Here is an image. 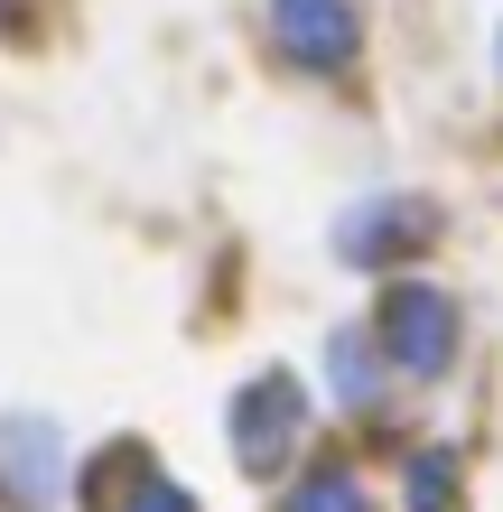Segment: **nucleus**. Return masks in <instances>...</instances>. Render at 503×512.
Here are the masks:
<instances>
[{
  "label": "nucleus",
  "mask_w": 503,
  "mask_h": 512,
  "mask_svg": "<svg viewBox=\"0 0 503 512\" xmlns=\"http://www.w3.org/2000/svg\"><path fill=\"white\" fill-rule=\"evenodd\" d=\"M56 485H66V447H56L47 419H10L0 429V494L10 503H47Z\"/></svg>",
  "instance_id": "obj_5"
},
{
  "label": "nucleus",
  "mask_w": 503,
  "mask_h": 512,
  "mask_svg": "<svg viewBox=\"0 0 503 512\" xmlns=\"http://www.w3.org/2000/svg\"><path fill=\"white\" fill-rule=\"evenodd\" d=\"M429 196H373V205H354V215L336 224V252L345 261H392V252H420L429 243Z\"/></svg>",
  "instance_id": "obj_4"
},
{
  "label": "nucleus",
  "mask_w": 503,
  "mask_h": 512,
  "mask_svg": "<svg viewBox=\"0 0 503 512\" xmlns=\"http://www.w3.org/2000/svg\"><path fill=\"white\" fill-rule=\"evenodd\" d=\"M410 512H457V466L448 457H420V466H410Z\"/></svg>",
  "instance_id": "obj_8"
},
{
  "label": "nucleus",
  "mask_w": 503,
  "mask_h": 512,
  "mask_svg": "<svg viewBox=\"0 0 503 512\" xmlns=\"http://www.w3.org/2000/svg\"><path fill=\"white\" fill-rule=\"evenodd\" d=\"M299 429H308V391H299V373H261V382L233 391V447H243L252 475L280 466L289 447H299Z\"/></svg>",
  "instance_id": "obj_2"
},
{
  "label": "nucleus",
  "mask_w": 503,
  "mask_h": 512,
  "mask_svg": "<svg viewBox=\"0 0 503 512\" xmlns=\"http://www.w3.org/2000/svg\"><path fill=\"white\" fill-rule=\"evenodd\" d=\"M280 512H364V485H354V475H336V466H327V475H308V485L289 494Z\"/></svg>",
  "instance_id": "obj_7"
},
{
  "label": "nucleus",
  "mask_w": 503,
  "mask_h": 512,
  "mask_svg": "<svg viewBox=\"0 0 503 512\" xmlns=\"http://www.w3.org/2000/svg\"><path fill=\"white\" fill-rule=\"evenodd\" d=\"M373 354H364V336H336V391H345V401H373Z\"/></svg>",
  "instance_id": "obj_9"
},
{
  "label": "nucleus",
  "mask_w": 503,
  "mask_h": 512,
  "mask_svg": "<svg viewBox=\"0 0 503 512\" xmlns=\"http://www.w3.org/2000/svg\"><path fill=\"white\" fill-rule=\"evenodd\" d=\"M382 354L410 373V382H438L448 373V354H457V308H448V289H392L382 298Z\"/></svg>",
  "instance_id": "obj_1"
},
{
  "label": "nucleus",
  "mask_w": 503,
  "mask_h": 512,
  "mask_svg": "<svg viewBox=\"0 0 503 512\" xmlns=\"http://www.w3.org/2000/svg\"><path fill=\"white\" fill-rule=\"evenodd\" d=\"M94 512H196V494L168 485V475L140 457V447H122V457L94 466Z\"/></svg>",
  "instance_id": "obj_6"
},
{
  "label": "nucleus",
  "mask_w": 503,
  "mask_h": 512,
  "mask_svg": "<svg viewBox=\"0 0 503 512\" xmlns=\"http://www.w3.org/2000/svg\"><path fill=\"white\" fill-rule=\"evenodd\" d=\"M0 10H10V0H0Z\"/></svg>",
  "instance_id": "obj_10"
},
{
  "label": "nucleus",
  "mask_w": 503,
  "mask_h": 512,
  "mask_svg": "<svg viewBox=\"0 0 503 512\" xmlns=\"http://www.w3.org/2000/svg\"><path fill=\"white\" fill-rule=\"evenodd\" d=\"M271 38L308 75H345L354 47H364V19H354V0H271Z\"/></svg>",
  "instance_id": "obj_3"
}]
</instances>
